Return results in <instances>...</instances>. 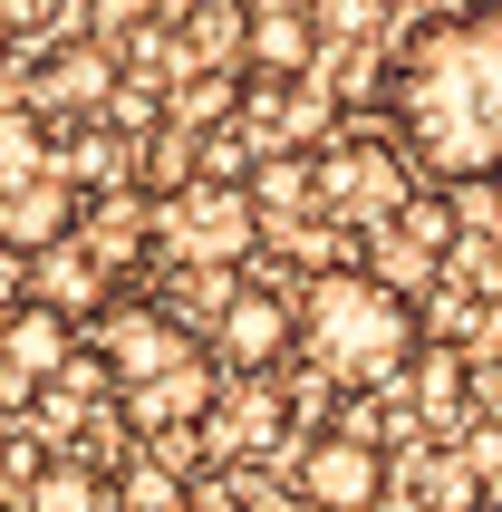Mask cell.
<instances>
[{"mask_svg":"<svg viewBox=\"0 0 502 512\" xmlns=\"http://www.w3.org/2000/svg\"><path fill=\"white\" fill-rule=\"evenodd\" d=\"M396 155L435 184H502V0L425 10L377 78Z\"/></svg>","mask_w":502,"mask_h":512,"instance_id":"1","label":"cell"},{"mask_svg":"<svg viewBox=\"0 0 502 512\" xmlns=\"http://www.w3.org/2000/svg\"><path fill=\"white\" fill-rule=\"evenodd\" d=\"M416 348H425V310L387 281V271L338 261V271H309L300 281V358L319 377H338L348 397L396 387Z\"/></svg>","mask_w":502,"mask_h":512,"instance_id":"2","label":"cell"},{"mask_svg":"<svg viewBox=\"0 0 502 512\" xmlns=\"http://www.w3.org/2000/svg\"><path fill=\"white\" fill-rule=\"evenodd\" d=\"M213 358L232 377H280L300 358V290H290L280 261H251L232 281V300L213 310Z\"/></svg>","mask_w":502,"mask_h":512,"instance_id":"3","label":"cell"},{"mask_svg":"<svg viewBox=\"0 0 502 512\" xmlns=\"http://www.w3.org/2000/svg\"><path fill=\"white\" fill-rule=\"evenodd\" d=\"M155 213V261H174V271H232V261H251V242H261V213H251L242 184H184V194L145 203Z\"/></svg>","mask_w":502,"mask_h":512,"instance_id":"4","label":"cell"},{"mask_svg":"<svg viewBox=\"0 0 502 512\" xmlns=\"http://www.w3.org/2000/svg\"><path fill=\"white\" fill-rule=\"evenodd\" d=\"M309 165H319V213H338V223H396V203L425 184V174L396 155V136L348 126V116H338L329 145H309Z\"/></svg>","mask_w":502,"mask_h":512,"instance_id":"5","label":"cell"},{"mask_svg":"<svg viewBox=\"0 0 502 512\" xmlns=\"http://www.w3.org/2000/svg\"><path fill=\"white\" fill-rule=\"evenodd\" d=\"M396 484V455L377 435H348V426H319L300 445V503L309 512H377Z\"/></svg>","mask_w":502,"mask_h":512,"instance_id":"6","label":"cell"},{"mask_svg":"<svg viewBox=\"0 0 502 512\" xmlns=\"http://www.w3.org/2000/svg\"><path fill=\"white\" fill-rule=\"evenodd\" d=\"M107 377L116 397H136V387H155V377H184L194 368V329L165 310V300H107Z\"/></svg>","mask_w":502,"mask_h":512,"instance_id":"7","label":"cell"},{"mask_svg":"<svg viewBox=\"0 0 502 512\" xmlns=\"http://www.w3.org/2000/svg\"><path fill=\"white\" fill-rule=\"evenodd\" d=\"M107 97H116V49H97V39H58V49H39V68H29V107L49 116V126H87Z\"/></svg>","mask_w":502,"mask_h":512,"instance_id":"8","label":"cell"},{"mask_svg":"<svg viewBox=\"0 0 502 512\" xmlns=\"http://www.w3.org/2000/svg\"><path fill=\"white\" fill-rule=\"evenodd\" d=\"M29 300H39V310H58L68 329H78V319H107L116 290H107V261L68 232V242H49V252H29Z\"/></svg>","mask_w":502,"mask_h":512,"instance_id":"9","label":"cell"},{"mask_svg":"<svg viewBox=\"0 0 502 512\" xmlns=\"http://www.w3.org/2000/svg\"><path fill=\"white\" fill-rule=\"evenodd\" d=\"M78 232V184L68 174H29V184H10L0 194V252H49V242H68Z\"/></svg>","mask_w":502,"mask_h":512,"instance_id":"10","label":"cell"},{"mask_svg":"<svg viewBox=\"0 0 502 512\" xmlns=\"http://www.w3.org/2000/svg\"><path fill=\"white\" fill-rule=\"evenodd\" d=\"M309 58H319V20H309L300 0H290V10H251V20H242V78L290 87Z\"/></svg>","mask_w":502,"mask_h":512,"instance_id":"11","label":"cell"},{"mask_svg":"<svg viewBox=\"0 0 502 512\" xmlns=\"http://www.w3.org/2000/svg\"><path fill=\"white\" fill-rule=\"evenodd\" d=\"M396 397L425 416V435H435V426H454V416L474 406V358H464L454 339H425L416 358H406V377H396Z\"/></svg>","mask_w":502,"mask_h":512,"instance_id":"12","label":"cell"},{"mask_svg":"<svg viewBox=\"0 0 502 512\" xmlns=\"http://www.w3.org/2000/svg\"><path fill=\"white\" fill-rule=\"evenodd\" d=\"M387 232H396V252H416L425 271H445V261L464 252V203H454L445 184H416V194L396 203V223H387Z\"/></svg>","mask_w":502,"mask_h":512,"instance_id":"13","label":"cell"},{"mask_svg":"<svg viewBox=\"0 0 502 512\" xmlns=\"http://www.w3.org/2000/svg\"><path fill=\"white\" fill-rule=\"evenodd\" d=\"M68 348H78V329H68L58 310H39V300L0 310V368L20 377V387H39V377H49L58 358H68Z\"/></svg>","mask_w":502,"mask_h":512,"instance_id":"14","label":"cell"},{"mask_svg":"<svg viewBox=\"0 0 502 512\" xmlns=\"http://www.w3.org/2000/svg\"><path fill=\"white\" fill-rule=\"evenodd\" d=\"M242 194H251V213H261V223H309V213H319V165H309V145L261 155Z\"/></svg>","mask_w":502,"mask_h":512,"instance_id":"15","label":"cell"},{"mask_svg":"<svg viewBox=\"0 0 502 512\" xmlns=\"http://www.w3.org/2000/svg\"><path fill=\"white\" fill-rule=\"evenodd\" d=\"M20 512H116V484H107V464H68V455H49V474L20 493Z\"/></svg>","mask_w":502,"mask_h":512,"instance_id":"16","label":"cell"},{"mask_svg":"<svg viewBox=\"0 0 502 512\" xmlns=\"http://www.w3.org/2000/svg\"><path fill=\"white\" fill-rule=\"evenodd\" d=\"M29 174H58V136L39 107H0V194L29 184Z\"/></svg>","mask_w":502,"mask_h":512,"instance_id":"17","label":"cell"},{"mask_svg":"<svg viewBox=\"0 0 502 512\" xmlns=\"http://www.w3.org/2000/svg\"><path fill=\"white\" fill-rule=\"evenodd\" d=\"M194 184V136L184 126H145V155H136V203H165Z\"/></svg>","mask_w":502,"mask_h":512,"instance_id":"18","label":"cell"},{"mask_svg":"<svg viewBox=\"0 0 502 512\" xmlns=\"http://www.w3.org/2000/svg\"><path fill=\"white\" fill-rule=\"evenodd\" d=\"M49 474V435H39V416L29 426H0V493H29Z\"/></svg>","mask_w":502,"mask_h":512,"instance_id":"19","label":"cell"},{"mask_svg":"<svg viewBox=\"0 0 502 512\" xmlns=\"http://www.w3.org/2000/svg\"><path fill=\"white\" fill-rule=\"evenodd\" d=\"M116 512H184V474H174V455H165V464H126Z\"/></svg>","mask_w":502,"mask_h":512,"instance_id":"20","label":"cell"},{"mask_svg":"<svg viewBox=\"0 0 502 512\" xmlns=\"http://www.w3.org/2000/svg\"><path fill=\"white\" fill-rule=\"evenodd\" d=\"M68 0H0V39H49Z\"/></svg>","mask_w":502,"mask_h":512,"instance_id":"21","label":"cell"},{"mask_svg":"<svg viewBox=\"0 0 502 512\" xmlns=\"http://www.w3.org/2000/svg\"><path fill=\"white\" fill-rule=\"evenodd\" d=\"M155 10H165V0H87V20H97V29H145Z\"/></svg>","mask_w":502,"mask_h":512,"instance_id":"22","label":"cell"},{"mask_svg":"<svg viewBox=\"0 0 502 512\" xmlns=\"http://www.w3.org/2000/svg\"><path fill=\"white\" fill-rule=\"evenodd\" d=\"M474 512H502V503H474Z\"/></svg>","mask_w":502,"mask_h":512,"instance_id":"23","label":"cell"},{"mask_svg":"<svg viewBox=\"0 0 502 512\" xmlns=\"http://www.w3.org/2000/svg\"><path fill=\"white\" fill-rule=\"evenodd\" d=\"M0 49H10V39H0Z\"/></svg>","mask_w":502,"mask_h":512,"instance_id":"24","label":"cell"}]
</instances>
